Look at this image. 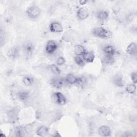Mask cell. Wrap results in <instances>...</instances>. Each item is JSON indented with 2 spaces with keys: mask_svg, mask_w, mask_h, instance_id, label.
<instances>
[{
  "mask_svg": "<svg viewBox=\"0 0 137 137\" xmlns=\"http://www.w3.org/2000/svg\"><path fill=\"white\" fill-rule=\"evenodd\" d=\"M33 50H34V47L31 43H27L25 47V52L26 54L28 56H31L32 54Z\"/></svg>",
  "mask_w": 137,
  "mask_h": 137,
  "instance_id": "cell-18",
  "label": "cell"
},
{
  "mask_svg": "<svg viewBox=\"0 0 137 137\" xmlns=\"http://www.w3.org/2000/svg\"><path fill=\"white\" fill-rule=\"evenodd\" d=\"M78 78L72 74H68L66 77V81L70 84H74L77 83Z\"/></svg>",
  "mask_w": 137,
  "mask_h": 137,
  "instance_id": "cell-14",
  "label": "cell"
},
{
  "mask_svg": "<svg viewBox=\"0 0 137 137\" xmlns=\"http://www.w3.org/2000/svg\"><path fill=\"white\" fill-rule=\"evenodd\" d=\"M84 60L88 63H92L95 58V55L93 53L90 52H86L83 55Z\"/></svg>",
  "mask_w": 137,
  "mask_h": 137,
  "instance_id": "cell-10",
  "label": "cell"
},
{
  "mask_svg": "<svg viewBox=\"0 0 137 137\" xmlns=\"http://www.w3.org/2000/svg\"><path fill=\"white\" fill-rule=\"evenodd\" d=\"M28 96V92L26 91H23L19 93V97L22 100H26Z\"/></svg>",
  "mask_w": 137,
  "mask_h": 137,
  "instance_id": "cell-23",
  "label": "cell"
},
{
  "mask_svg": "<svg viewBox=\"0 0 137 137\" xmlns=\"http://www.w3.org/2000/svg\"><path fill=\"white\" fill-rule=\"evenodd\" d=\"M92 33L95 36L104 39L110 38L112 36V33L110 31L102 27H96L94 28Z\"/></svg>",
  "mask_w": 137,
  "mask_h": 137,
  "instance_id": "cell-1",
  "label": "cell"
},
{
  "mask_svg": "<svg viewBox=\"0 0 137 137\" xmlns=\"http://www.w3.org/2000/svg\"><path fill=\"white\" fill-rule=\"evenodd\" d=\"M53 97L58 104L64 105L66 104V99L65 97L60 92H56L53 94Z\"/></svg>",
  "mask_w": 137,
  "mask_h": 137,
  "instance_id": "cell-4",
  "label": "cell"
},
{
  "mask_svg": "<svg viewBox=\"0 0 137 137\" xmlns=\"http://www.w3.org/2000/svg\"><path fill=\"white\" fill-rule=\"evenodd\" d=\"M18 50L15 47L10 49L8 51V55L13 58L16 57L17 56H18Z\"/></svg>",
  "mask_w": 137,
  "mask_h": 137,
  "instance_id": "cell-16",
  "label": "cell"
},
{
  "mask_svg": "<svg viewBox=\"0 0 137 137\" xmlns=\"http://www.w3.org/2000/svg\"><path fill=\"white\" fill-rule=\"evenodd\" d=\"M99 133L101 136H108L111 134V130L108 126H102L99 129Z\"/></svg>",
  "mask_w": 137,
  "mask_h": 137,
  "instance_id": "cell-7",
  "label": "cell"
},
{
  "mask_svg": "<svg viewBox=\"0 0 137 137\" xmlns=\"http://www.w3.org/2000/svg\"><path fill=\"white\" fill-rule=\"evenodd\" d=\"M104 51L107 55L113 56L115 53V49L114 47L111 45H108L105 47L104 48Z\"/></svg>",
  "mask_w": 137,
  "mask_h": 137,
  "instance_id": "cell-13",
  "label": "cell"
},
{
  "mask_svg": "<svg viewBox=\"0 0 137 137\" xmlns=\"http://www.w3.org/2000/svg\"><path fill=\"white\" fill-rule=\"evenodd\" d=\"M126 52L130 55H136V45L132 42L126 48Z\"/></svg>",
  "mask_w": 137,
  "mask_h": 137,
  "instance_id": "cell-8",
  "label": "cell"
},
{
  "mask_svg": "<svg viewBox=\"0 0 137 137\" xmlns=\"http://www.w3.org/2000/svg\"><path fill=\"white\" fill-rule=\"evenodd\" d=\"M105 61L106 63L108 64H112L114 63V59L112 57V56H109V55H106V57L105 58Z\"/></svg>",
  "mask_w": 137,
  "mask_h": 137,
  "instance_id": "cell-25",
  "label": "cell"
},
{
  "mask_svg": "<svg viewBox=\"0 0 137 137\" xmlns=\"http://www.w3.org/2000/svg\"><path fill=\"white\" fill-rule=\"evenodd\" d=\"M49 132V129L45 126H40L37 131V134L38 135L40 136H46Z\"/></svg>",
  "mask_w": 137,
  "mask_h": 137,
  "instance_id": "cell-11",
  "label": "cell"
},
{
  "mask_svg": "<svg viewBox=\"0 0 137 137\" xmlns=\"http://www.w3.org/2000/svg\"><path fill=\"white\" fill-rule=\"evenodd\" d=\"M57 45L56 43L53 40H50L47 42L46 47V51L50 54H53L57 49Z\"/></svg>",
  "mask_w": 137,
  "mask_h": 137,
  "instance_id": "cell-3",
  "label": "cell"
},
{
  "mask_svg": "<svg viewBox=\"0 0 137 137\" xmlns=\"http://www.w3.org/2000/svg\"><path fill=\"white\" fill-rule=\"evenodd\" d=\"M126 91L130 94H134L136 91L135 84H130L126 87Z\"/></svg>",
  "mask_w": 137,
  "mask_h": 137,
  "instance_id": "cell-17",
  "label": "cell"
},
{
  "mask_svg": "<svg viewBox=\"0 0 137 137\" xmlns=\"http://www.w3.org/2000/svg\"><path fill=\"white\" fill-rule=\"evenodd\" d=\"M86 81H87V80H86V78H85L84 77H81L80 78H78L77 83L80 85H83L85 84H86Z\"/></svg>",
  "mask_w": 137,
  "mask_h": 137,
  "instance_id": "cell-26",
  "label": "cell"
},
{
  "mask_svg": "<svg viewBox=\"0 0 137 137\" xmlns=\"http://www.w3.org/2000/svg\"><path fill=\"white\" fill-rule=\"evenodd\" d=\"M133 19H134V16H133V14H131L129 15V16H128V20L129 21L132 22V21L133 20Z\"/></svg>",
  "mask_w": 137,
  "mask_h": 137,
  "instance_id": "cell-29",
  "label": "cell"
},
{
  "mask_svg": "<svg viewBox=\"0 0 137 137\" xmlns=\"http://www.w3.org/2000/svg\"><path fill=\"white\" fill-rule=\"evenodd\" d=\"M75 62L76 63L80 65V66H83L84 65V61L83 60V59L80 57L79 56H77L75 58Z\"/></svg>",
  "mask_w": 137,
  "mask_h": 137,
  "instance_id": "cell-24",
  "label": "cell"
},
{
  "mask_svg": "<svg viewBox=\"0 0 137 137\" xmlns=\"http://www.w3.org/2000/svg\"><path fill=\"white\" fill-rule=\"evenodd\" d=\"M131 78L134 84H136L137 81V75L136 72H133L131 75Z\"/></svg>",
  "mask_w": 137,
  "mask_h": 137,
  "instance_id": "cell-28",
  "label": "cell"
},
{
  "mask_svg": "<svg viewBox=\"0 0 137 137\" xmlns=\"http://www.w3.org/2000/svg\"><path fill=\"white\" fill-rule=\"evenodd\" d=\"M63 80L61 78H55L51 80V84L57 89H60L63 85Z\"/></svg>",
  "mask_w": 137,
  "mask_h": 137,
  "instance_id": "cell-12",
  "label": "cell"
},
{
  "mask_svg": "<svg viewBox=\"0 0 137 137\" xmlns=\"http://www.w3.org/2000/svg\"><path fill=\"white\" fill-rule=\"evenodd\" d=\"M40 12L41 11L40 8L36 6H33L31 7L27 11V15L31 18H37L40 15Z\"/></svg>",
  "mask_w": 137,
  "mask_h": 137,
  "instance_id": "cell-2",
  "label": "cell"
},
{
  "mask_svg": "<svg viewBox=\"0 0 137 137\" xmlns=\"http://www.w3.org/2000/svg\"><path fill=\"white\" fill-rule=\"evenodd\" d=\"M50 70L53 74L55 75H59L61 72L58 67L55 64H53L50 66Z\"/></svg>",
  "mask_w": 137,
  "mask_h": 137,
  "instance_id": "cell-21",
  "label": "cell"
},
{
  "mask_svg": "<svg viewBox=\"0 0 137 137\" xmlns=\"http://www.w3.org/2000/svg\"><path fill=\"white\" fill-rule=\"evenodd\" d=\"M75 53L77 56L83 55L86 53V49L81 45H76L75 47Z\"/></svg>",
  "mask_w": 137,
  "mask_h": 137,
  "instance_id": "cell-9",
  "label": "cell"
},
{
  "mask_svg": "<svg viewBox=\"0 0 137 137\" xmlns=\"http://www.w3.org/2000/svg\"><path fill=\"white\" fill-rule=\"evenodd\" d=\"M77 16L80 20H84L86 19L89 16V12L86 8H81L78 10Z\"/></svg>",
  "mask_w": 137,
  "mask_h": 137,
  "instance_id": "cell-5",
  "label": "cell"
},
{
  "mask_svg": "<svg viewBox=\"0 0 137 137\" xmlns=\"http://www.w3.org/2000/svg\"><path fill=\"white\" fill-rule=\"evenodd\" d=\"M16 134L17 136H23L24 135V131L22 127H18L16 130Z\"/></svg>",
  "mask_w": 137,
  "mask_h": 137,
  "instance_id": "cell-22",
  "label": "cell"
},
{
  "mask_svg": "<svg viewBox=\"0 0 137 137\" xmlns=\"http://www.w3.org/2000/svg\"><path fill=\"white\" fill-rule=\"evenodd\" d=\"M50 30L51 32L54 33H60L63 31V28L61 24L57 22H53L50 24Z\"/></svg>",
  "mask_w": 137,
  "mask_h": 137,
  "instance_id": "cell-6",
  "label": "cell"
},
{
  "mask_svg": "<svg viewBox=\"0 0 137 137\" xmlns=\"http://www.w3.org/2000/svg\"><path fill=\"white\" fill-rule=\"evenodd\" d=\"M86 3H87V1H79V3H80V4H82V5L85 4H86Z\"/></svg>",
  "mask_w": 137,
  "mask_h": 137,
  "instance_id": "cell-30",
  "label": "cell"
},
{
  "mask_svg": "<svg viewBox=\"0 0 137 137\" xmlns=\"http://www.w3.org/2000/svg\"><path fill=\"white\" fill-rule=\"evenodd\" d=\"M23 83L26 86H30L33 82V79L30 77H25L23 79Z\"/></svg>",
  "mask_w": 137,
  "mask_h": 137,
  "instance_id": "cell-20",
  "label": "cell"
},
{
  "mask_svg": "<svg viewBox=\"0 0 137 137\" xmlns=\"http://www.w3.org/2000/svg\"><path fill=\"white\" fill-rule=\"evenodd\" d=\"M65 62V60L64 58L62 57H60L57 60V64L58 65H63Z\"/></svg>",
  "mask_w": 137,
  "mask_h": 137,
  "instance_id": "cell-27",
  "label": "cell"
},
{
  "mask_svg": "<svg viewBox=\"0 0 137 137\" xmlns=\"http://www.w3.org/2000/svg\"><path fill=\"white\" fill-rule=\"evenodd\" d=\"M109 16V12L107 11H101L97 14V18L100 20H105Z\"/></svg>",
  "mask_w": 137,
  "mask_h": 137,
  "instance_id": "cell-15",
  "label": "cell"
},
{
  "mask_svg": "<svg viewBox=\"0 0 137 137\" xmlns=\"http://www.w3.org/2000/svg\"><path fill=\"white\" fill-rule=\"evenodd\" d=\"M114 81L115 82V84L118 86H123L124 84L122 78L119 76L116 77Z\"/></svg>",
  "mask_w": 137,
  "mask_h": 137,
  "instance_id": "cell-19",
  "label": "cell"
}]
</instances>
